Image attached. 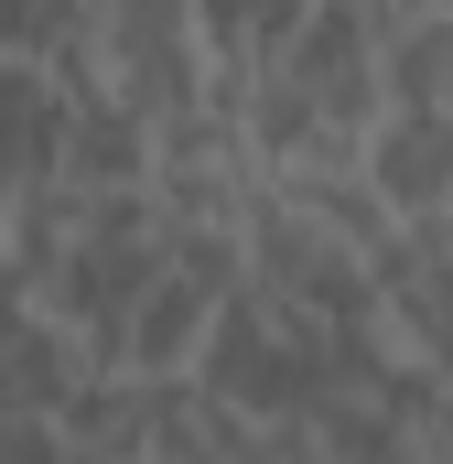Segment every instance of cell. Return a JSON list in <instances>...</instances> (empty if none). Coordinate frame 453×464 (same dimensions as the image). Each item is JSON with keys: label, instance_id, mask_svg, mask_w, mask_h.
<instances>
[{"label": "cell", "instance_id": "cell-2", "mask_svg": "<svg viewBox=\"0 0 453 464\" xmlns=\"http://www.w3.org/2000/svg\"><path fill=\"white\" fill-rule=\"evenodd\" d=\"M367 184L400 206V227H432V217H453V130L421 109H389L378 130H367Z\"/></svg>", "mask_w": 453, "mask_h": 464}, {"label": "cell", "instance_id": "cell-3", "mask_svg": "<svg viewBox=\"0 0 453 464\" xmlns=\"http://www.w3.org/2000/svg\"><path fill=\"white\" fill-rule=\"evenodd\" d=\"M281 195L303 206V227L324 237V248L367 259V270H378V259L400 248V206H389V195L367 184V162H313V173H292Z\"/></svg>", "mask_w": 453, "mask_h": 464}, {"label": "cell", "instance_id": "cell-7", "mask_svg": "<svg viewBox=\"0 0 453 464\" xmlns=\"http://www.w3.org/2000/svg\"><path fill=\"white\" fill-rule=\"evenodd\" d=\"M443 227H453V217H443Z\"/></svg>", "mask_w": 453, "mask_h": 464}, {"label": "cell", "instance_id": "cell-6", "mask_svg": "<svg viewBox=\"0 0 453 464\" xmlns=\"http://www.w3.org/2000/svg\"><path fill=\"white\" fill-rule=\"evenodd\" d=\"M0 464H76L65 421H0Z\"/></svg>", "mask_w": 453, "mask_h": 464}, {"label": "cell", "instance_id": "cell-5", "mask_svg": "<svg viewBox=\"0 0 453 464\" xmlns=\"http://www.w3.org/2000/svg\"><path fill=\"white\" fill-rule=\"evenodd\" d=\"M378 87H389V109H421L443 119L453 98V11H378Z\"/></svg>", "mask_w": 453, "mask_h": 464}, {"label": "cell", "instance_id": "cell-4", "mask_svg": "<svg viewBox=\"0 0 453 464\" xmlns=\"http://www.w3.org/2000/svg\"><path fill=\"white\" fill-rule=\"evenodd\" d=\"M87 378H98V367H87V346H76L65 324L22 314V324L0 335V421H65V400H76Z\"/></svg>", "mask_w": 453, "mask_h": 464}, {"label": "cell", "instance_id": "cell-1", "mask_svg": "<svg viewBox=\"0 0 453 464\" xmlns=\"http://www.w3.org/2000/svg\"><path fill=\"white\" fill-rule=\"evenodd\" d=\"M87 65H98V87L140 130H173V119L206 109V11H184V0H119L87 33Z\"/></svg>", "mask_w": 453, "mask_h": 464}]
</instances>
